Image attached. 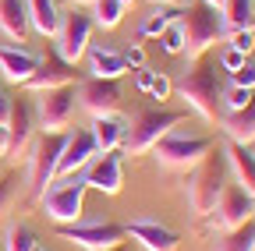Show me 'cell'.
I'll use <instances>...</instances> for the list:
<instances>
[{
    "mask_svg": "<svg viewBox=\"0 0 255 251\" xmlns=\"http://www.w3.org/2000/svg\"><path fill=\"white\" fill-rule=\"evenodd\" d=\"M177 96L195 110L202 120H220V92H223V82H220V64L216 60H206L199 57L191 71H184V78L174 85Z\"/></svg>",
    "mask_w": 255,
    "mask_h": 251,
    "instance_id": "cell-1",
    "label": "cell"
},
{
    "mask_svg": "<svg viewBox=\"0 0 255 251\" xmlns=\"http://www.w3.org/2000/svg\"><path fill=\"white\" fill-rule=\"evenodd\" d=\"M64 142H68V131H43L28 142L21 163H25V184H28L32 198H39L50 187V180L57 173V160L64 152Z\"/></svg>",
    "mask_w": 255,
    "mask_h": 251,
    "instance_id": "cell-2",
    "label": "cell"
},
{
    "mask_svg": "<svg viewBox=\"0 0 255 251\" xmlns=\"http://www.w3.org/2000/svg\"><path fill=\"white\" fill-rule=\"evenodd\" d=\"M181 28H184V57H188V64H195L199 57H206L216 39L223 36V25H220V11L202 4V0H195V4H188L181 14Z\"/></svg>",
    "mask_w": 255,
    "mask_h": 251,
    "instance_id": "cell-3",
    "label": "cell"
},
{
    "mask_svg": "<svg viewBox=\"0 0 255 251\" xmlns=\"http://www.w3.org/2000/svg\"><path fill=\"white\" fill-rule=\"evenodd\" d=\"M227 184V152L223 149H209L202 160L191 167V177H188V202L199 216H209L220 187Z\"/></svg>",
    "mask_w": 255,
    "mask_h": 251,
    "instance_id": "cell-4",
    "label": "cell"
},
{
    "mask_svg": "<svg viewBox=\"0 0 255 251\" xmlns=\"http://www.w3.org/2000/svg\"><path fill=\"white\" fill-rule=\"evenodd\" d=\"M181 120H184V113H177V110H142V113H135L131 120H128L124 138H121V149L128 156L149 152L167 131H174Z\"/></svg>",
    "mask_w": 255,
    "mask_h": 251,
    "instance_id": "cell-5",
    "label": "cell"
},
{
    "mask_svg": "<svg viewBox=\"0 0 255 251\" xmlns=\"http://www.w3.org/2000/svg\"><path fill=\"white\" fill-rule=\"evenodd\" d=\"M85 180L78 177H57L50 180V187L39 195V205H43V216L53 219V223H78L82 219V209H85Z\"/></svg>",
    "mask_w": 255,
    "mask_h": 251,
    "instance_id": "cell-6",
    "label": "cell"
},
{
    "mask_svg": "<svg viewBox=\"0 0 255 251\" xmlns=\"http://www.w3.org/2000/svg\"><path fill=\"white\" fill-rule=\"evenodd\" d=\"M213 145L216 142L209 135H184V131L174 128L152 145V156H156V163L167 167V170H191Z\"/></svg>",
    "mask_w": 255,
    "mask_h": 251,
    "instance_id": "cell-7",
    "label": "cell"
},
{
    "mask_svg": "<svg viewBox=\"0 0 255 251\" xmlns=\"http://www.w3.org/2000/svg\"><path fill=\"white\" fill-rule=\"evenodd\" d=\"M75 85H57L32 92V110H36V128L39 131H68L75 120Z\"/></svg>",
    "mask_w": 255,
    "mask_h": 251,
    "instance_id": "cell-8",
    "label": "cell"
},
{
    "mask_svg": "<svg viewBox=\"0 0 255 251\" xmlns=\"http://www.w3.org/2000/svg\"><path fill=\"white\" fill-rule=\"evenodd\" d=\"M92 14L89 11H82V7H75V11H68V14H60V25H57V32H53V50L68 60V64H78V60L85 57V50H89V43H92Z\"/></svg>",
    "mask_w": 255,
    "mask_h": 251,
    "instance_id": "cell-9",
    "label": "cell"
},
{
    "mask_svg": "<svg viewBox=\"0 0 255 251\" xmlns=\"http://www.w3.org/2000/svg\"><path fill=\"white\" fill-rule=\"evenodd\" d=\"M57 237L82 251H107V248L124 244V227L121 223H82L78 219V223H60Z\"/></svg>",
    "mask_w": 255,
    "mask_h": 251,
    "instance_id": "cell-10",
    "label": "cell"
},
{
    "mask_svg": "<svg viewBox=\"0 0 255 251\" xmlns=\"http://www.w3.org/2000/svg\"><path fill=\"white\" fill-rule=\"evenodd\" d=\"M209 216H213V227L220 234L223 230H234V227L245 223V219L255 216V198L245 191L241 184H223L216 202H213V209H209Z\"/></svg>",
    "mask_w": 255,
    "mask_h": 251,
    "instance_id": "cell-11",
    "label": "cell"
},
{
    "mask_svg": "<svg viewBox=\"0 0 255 251\" xmlns=\"http://www.w3.org/2000/svg\"><path fill=\"white\" fill-rule=\"evenodd\" d=\"M36 138V110H32V96H14L11 113H7V160L18 163L28 142Z\"/></svg>",
    "mask_w": 255,
    "mask_h": 251,
    "instance_id": "cell-12",
    "label": "cell"
},
{
    "mask_svg": "<svg viewBox=\"0 0 255 251\" xmlns=\"http://www.w3.org/2000/svg\"><path fill=\"white\" fill-rule=\"evenodd\" d=\"M78 103L92 113V117H107L121 110V85L117 78H85L82 85H75Z\"/></svg>",
    "mask_w": 255,
    "mask_h": 251,
    "instance_id": "cell-13",
    "label": "cell"
},
{
    "mask_svg": "<svg viewBox=\"0 0 255 251\" xmlns=\"http://www.w3.org/2000/svg\"><path fill=\"white\" fill-rule=\"evenodd\" d=\"M85 187H96L103 195H117L124 187V163L117 152H96L85 167Z\"/></svg>",
    "mask_w": 255,
    "mask_h": 251,
    "instance_id": "cell-14",
    "label": "cell"
},
{
    "mask_svg": "<svg viewBox=\"0 0 255 251\" xmlns=\"http://www.w3.org/2000/svg\"><path fill=\"white\" fill-rule=\"evenodd\" d=\"M75 64H68L57 50H46L39 57L36 71H32V78L25 82L28 92H43V88H57V85H75Z\"/></svg>",
    "mask_w": 255,
    "mask_h": 251,
    "instance_id": "cell-15",
    "label": "cell"
},
{
    "mask_svg": "<svg viewBox=\"0 0 255 251\" xmlns=\"http://www.w3.org/2000/svg\"><path fill=\"white\" fill-rule=\"evenodd\" d=\"M124 237L138 241L145 251H177V244H181L177 230L163 227L159 219H131V223L124 227Z\"/></svg>",
    "mask_w": 255,
    "mask_h": 251,
    "instance_id": "cell-16",
    "label": "cell"
},
{
    "mask_svg": "<svg viewBox=\"0 0 255 251\" xmlns=\"http://www.w3.org/2000/svg\"><path fill=\"white\" fill-rule=\"evenodd\" d=\"M92 156H96V142H92L89 131H75V135H68V142H64V152H60V160H57V173H53V180H57V177H75L78 170L89 167Z\"/></svg>",
    "mask_w": 255,
    "mask_h": 251,
    "instance_id": "cell-17",
    "label": "cell"
},
{
    "mask_svg": "<svg viewBox=\"0 0 255 251\" xmlns=\"http://www.w3.org/2000/svg\"><path fill=\"white\" fill-rule=\"evenodd\" d=\"M36 64H39V57L32 50H25L21 43L18 46L14 43L0 46V78H4L7 85H25L32 78V71H36Z\"/></svg>",
    "mask_w": 255,
    "mask_h": 251,
    "instance_id": "cell-18",
    "label": "cell"
},
{
    "mask_svg": "<svg viewBox=\"0 0 255 251\" xmlns=\"http://www.w3.org/2000/svg\"><path fill=\"white\" fill-rule=\"evenodd\" d=\"M220 128L238 145H255V99L248 106H241V110H223L220 113Z\"/></svg>",
    "mask_w": 255,
    "mask_h": 251,
    "instance_id": "cell-19",
    "label": "cell"
},
{
    "mask_svg": "<svg viewBox=\"0 0 255 251\" xmlns=\"http://www.w3.org/2000/svg\"><path fill=\"white\" fill-rule=\"evenodd\" d=\"M89 57V71L92 78H121L128 68H124V53L117 46H107V43H89L85 50Z\"/></svg>",
    "mask_w": 255,
    "mask_h": 251,
    "instance_id": "cell-20",
    "label": "cell"
},
{
    "mask_svg": "<svg viewBox=\"0 0 255 251\" xmlns=\"http://www.w3.org/2000/svg\"><path fill=\"white\" fill-rule=\"evenodd\" d=\"M124 128L128 120L117 117V113H107V117H92V142H96V152H117L121 149V138H124Z\"/></svg>",
    "mask_w": 255,
    "mask_h": 251,
    "instance_id": "cell-21",
    "label": "cell"
},
{
    "mask_svg": "<svg viewBox=\"0 0 255 251\" xmlns=\"http://www.w3.org/2000/svg\"><path fill=\"white\" fill-rule=\"evenodd\" d=\"M227 170H234V184H241L245 191L255 198V152L248 145H238V142H227Z\"/></svg>",
    "mask_w": 255,
    "mask_h": 251,
    "instance_id": "cell-22",
    "label": "cell"
},
{
    "mask_svg": "<svg viewBox=\"0 0 255 251\" xmlns=\"http://www.w3.org/2000/svg\"><path fill=\"white\" fill-rule=\"evenodd\" d=\"M0 32L14 43H25L32 25H28V11H25V0H0Z\"/></svg>",
    "mask_w": 255,
    "mask_h": 251,
    "instance_id": "cell-23",
    "label": "cell"
},
{
    "mask_svg": "<svg viewBox=\"0 0 255 251\" xmlns=\"http://www.w3.org/2000/svg\"><path fill=\"white\" fill-rule=\"evenodd\" d=\"M25 11H28L32 32H39L43 39H53L57 25H60V14H64L57 7V0H25Z\"/></svg>",
    "mask_w": 255,
    "mask_h": 251,
    "instance_id": "cell-24",
    "label": "cell"
},
{
    "mask_svg": "<svg viewBox=\"0 0 255 251\" xmlns=\"http://www.w3.org/2000/svg\"><path fill=\"white\" fill-rule=\"evenodd\" d=\"M252 18H255V0H223V7H220L223 36L234 32V28H248Z\"/></svg>",
    "mask_w": 255,
    "mask_h": 251,
    "instance_id": "cell-25",
    "label": "cell"
},
{
    "mask_svg": "<svg viewBox=\"0 0 255 251\" xmlns=\"http://www.w3.org/2000/svg\"><path fill=\"white\" fill-rule=\"evenodd\" d=\"M252 244H255V216L234 230H223L220 241L213 244V251H252Z\"/></svg>",
    "mask_w": 255,
    "mask_h": 251,
    "instance_id": "cell-26",
    "label": "cell"
},
{
    "mask_svg": "<svg viewBox=\"0 0 255 251\" xmlns=\"http://www.w3.org/2000/svg\"><path fill=\"white\" fill-rule=\"evenodd\" d=\"M121 18H124V4H121V0H92V25L117 28Z\"/></svg>",
    "mask_w": 255,
    "mask_h": 251,
    "instance_id": "cell-27",
    "label": "cell"
},
{
    "mask_svg": "<svg viewBox=\"0 0 255 251\" xmlns=\"http://www.w3.org/2000/svg\"><path fill=\"white\" fill-rule=\"evenodd\" d=\"M0 248H4V251H36L39 241H36V234H32L25 223H11L4 241H0Z\"/></svg>",
    "mask_w": 255,
    "mask_h": 251,
    "instance_id": "cell-28",
    "label": "cell"
},
{
    "mask_svg": "<svg viewBox=\"0 0 255 251\" xmlns=\"http://www.w3.org/2000/svg\"><path fill=\"white\" fill-rule=\"evenodd\" d=\"M177 14H181V11H174L170 4H159V7L142 21V36H145V39H159V32H163V28H167Z\"/></svg>",
    "mask_w": 255,
    "mask_h": 251,
    "instance_id": "cell-29",
    "label": "cell"
},
{
    "mask_svg": "<svg viewBox=\"0 0 255 251\" xmlns=\"http://www.w3.org/2000/svg\"><path fill=\"white\" fill-rule=\"evenodd\" d=\"M252 99H255V88H245V85L227 82V85H223V92H220V110H241V106H248Z\"/></svg>",
    "mask_w": 255,
    "mask_h": 251,
    "instance_id": "cell-30",
    "label": "cell"
},
{
    "mask_svg": "<svg viewBox=\"0 0 255 251\" xmlns=\"http://www.w3.org/2000/svg\"><path fill=\"white\" fill-rule=\"evenodd\" d=\"M159 46H163L167 53H181L184 50V28H181V18H174L167 28H163V32H159Z\"/></svg>",
    "mask_w": 255,
    "mask_h": 251,
    "instance_id": "cell-31",
    "label": "cell"
},
{
    "mask_svg": "<svg viewBox=\"0 0 255 251\" xmlns=\"http://www.w3.org/2000/svg\"><path fill=\"white\" fill-rule=\"evenodd\" d=\"M227 39H231V50L252 57V50H255V28H252V25H248V28H234V32H227Z\"/></svg>",
    "mask_w": 255,
    "mask_h": 251,
    "instance_id": "cell-32",
    "label": "cell"
},
{
    "mask_svg": "<svg viewBox=\"0 0 255 251\" xmlns=\"http://www.w3.org/2000/svg\"><path fill=\"white\" fill-rule=\"evenodd\" d=\"M14 177H0V219H4L7 212H11V205H14Z\"/></svg>",
    "mask_w": 255,
    "mask_h": 251,
    "instance_id": "cell-33",
    "label": "cell"
},
{
    "mask_svg": "<svg viewBox=\"0 0 255 251\" xmlns=\"http://www.w3.org/2000/svg\"><path fill=\"white\" fill-rule=\"evenodd\" d=\"M231 82H234V85H245V88H255V60H252V57L245 60L238 71H231Z\"/></svg>",
    "mask_w": 255,
    "mask_h": 251,
    "instance_id": "cell-34",
    "label": "cell"
},
{
    "mask_svg": "<svg viewBox=\"0 0 255 251\" xmlns=\"http://www.w3.org/2000/svg\"><path fill=\"white\" fill-rule=\"evenodd\" d=\"M245 60H248L245 53H238V50H231V46H227V50H223V53L216 57V64H220L223 71H227V75H231V71H238V68L245 64Z\"/></svg>",
    "mask_w": 255,
    "mask_h": 251,
    "instance_id": "cell-35",
    "label": "cell"
},
{
    "mask_svg": "<svg viewBox=\"0 0 255 251\" xmlns=\"http://www.w3.org/2000/svg\"><path fill=\"white\" fill-rule=\"evenodd\" d=\"M170 92H174V82H170L167 75L156 71V75H152V85H149V96H152V99H167Z\"/></svg>",
    "mask_w": 255,
    "mask_h": 251,
    "instance_id": "cell-36",
    "label": "cell"
},
{
    "mask_svg": "<svg viewBox=\"0 0 255 251\" xmlns=\"http://www.w3.org/2000/svg\"><path fill=\"white\" fill-rule=\"evenodd\" d=\"M142 64H145V50L142 46L124 50V68H142Z\"/></svg>",
    "mask_w": 255,
    "mask_h": 251,
    "instance_id": "cell-37",
    "label": "cell"
},
{
    "mask_svg": "<svg viewBox=\"0 0 255 251\" xmlns=\"http://www.w3.org/2000/svg\"><path fill=\"white\" fill-rule=\"evenodd\" d=\"M11 92H7V85L0 82V124H7V113H11Z\"/></svg>",
    "mask_w": 255,
    "mask_h": 251,
    "instance_id": "cell-38",
    "label": "cell"
},
{
    "mask_svg": "<svg viewBox=\"0 0 255 251\" xmlns=\"http://www.w3.org/2000/svg\"><path fill=\"white\" fill-rule=\"evenodd\" d=\"M135 71H138V75H135V85H138L142 92H149V85H152V75H156V71H149L145 64H142V68H135Z\"/></svg>",
    "mask_w": 255,
    "mask_h": 251,
    "instance_id": "cell-39",
    "label": "cell"
},
{
    "mask_svg": "<svg viewBox=\"0 0 255 251\" xmlns=\"http://www.w3.org/2000/svg\"><path fill=\"white\" fill-rule=\"evenodd\" d=\"M0 156H7V124H0Z\"/></svg>",
    "mask_w": 255,
    "mask_h": 251,
    "instance_id": "cell-40",
    "label": "cell"
},
{
    "mask_svg": "<svg viewBox=\"0 0 255 251\" xmlns=\"http://www.w3.org/2000/svg\"><path fill=\"white\" fill-rule=\"evenodd\" d=\"M202 4H209V7H216V11H220V7H223V0H202Z\"/></svg>",
    "mask_w": 255,
    "mask_h": 251,
    "instance_id": "cell-41",
    "label": "cell"
},
{
    "mask_svg": "<svg viewBox=\"0 0 255 251\" xmlns=\"http://www.w3.org/2000/svg\"><path fill=\"white\" fill-rule=\"evenodd\" d=\"M107 251H131V248H128V244H117V248H107Z\"/></svg>",
    "mask_w": 255,
    "mask_h": 251,
    "instance_id": "cell-42",
    "label": "cell"
},
{
    "mask_svg": "<svg viewBox=\"0 0 255 251\" xmlns=\"http://www.w3.org/2000/svg\"><path fill=\"white\" fill-rule=\"evenodd\" d=\"M156 4H170L174 7V4H181V0H156Z\"/></svg>",
    "mask_w": 255,
    "mask_h": 251,
    "instance_id": "cell-43",
    "label": "cell"
},
{
    "mask_svg": "<svg viewBox=\"0 0 255 251\" xmlns=\"http://www.w3.org/2000/svg\"><path fill=\"white\" fill-rule=\"evenodd\" d=\"M71 4H75V7H78V4H92V0H71Z\"/></svg>",
    "mask_w": 255,
    "mask_h": 251,
    "instance_id": "cell-44",
    "label": "cell"
},
{
    "mask_svg": "<svg viewBox=\"0 0 255 251\" xmlns=\"http://www.w3.org/2000/svg\"><path fill=\"white\" fill-rule=\"evenodd\" d=\"M121 4H124V7H131V4H135V0H121Z\"/></svg>",
    "mask_w": 255,
    "mask_h": 251,
    "instance_id": "cell-45",
    "label": "cell"
},
{
    "mask_svg": "<svg viewBox=\"0 0 255 251\" xmlns=\"http://www.w3.org/2000/svg\"><path fill=\"white\" fill-rule=\"evenodd\" d=\"M36 251H43V248H36Z\"/></svg>",
    "mask_w": 255,
    "mask_h": 251,
    "instance_id": "cell-46",
    "label": "cell"
},
{
    "mask_svg": "<svg viewBox=\"0 0 255 251\" xmlns=\"http://www.w3.org/2000/svg\"><path fill=\"white\" fill-rule=\"evenodd\" d=\"M252 251H255V244H252Z\"/></svg>",
    "mask_w": 255,
    "mask_h": 251,
    "instance_id": "cell-47",
    "label": "cell"
},
{
    "mask_svg": "<svg viewBox=\"0 0 255 251\" xmlns=\"http://www.w3.org/2000/svg\"><path fill=\"white\" fill-rule=\"evenodd\" d=\"M0 251H4V248H0Z\"/></svg>",
    "mask_w": 255,
    "mask_h": 251,
    "instance_id": "cell-48",
    "label": "cell"
}]
</instances>
